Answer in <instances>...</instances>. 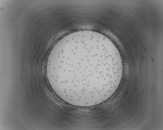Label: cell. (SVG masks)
Returning <instances> with one entry per match:
<instances>
[{
	"mask_svg": "<svg viewBox=\"0 0 163 130\" xmlns=\"http://www.w3.org/2000/svg\"><path fill=\"white\" fill-rule=\"evenodd\" d=\"M46 70L54 91L63 99L80 106L101 104L121 82L122 60L108 38L83 31L64 36L48 56Z\"/></svg>",
	"mask_w": 163,
	"mask_h": 130,
	"instance_id": "1",
	"label": "cell"
}]
</instances>
